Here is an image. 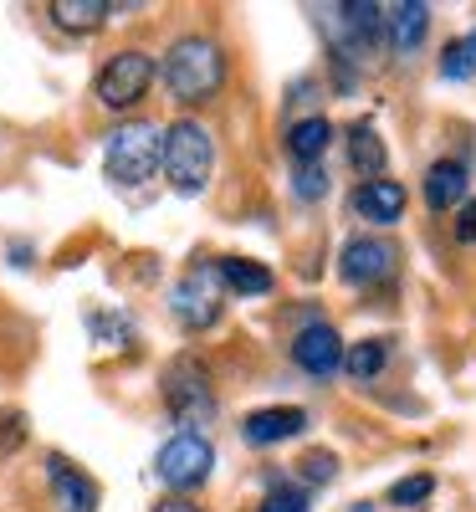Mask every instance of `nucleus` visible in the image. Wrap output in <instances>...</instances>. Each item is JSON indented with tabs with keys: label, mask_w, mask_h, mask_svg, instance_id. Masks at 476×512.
I'll return each mask as SVG.
<instances>
[{
	"label": "nucleus",
	"mask_w": 476,
	"mask_h": 512,
	"mask_svg": "<svg viewBox=\"0 0 476 512\" xmlns=\"http://www.w3.org/2000/svg\"><path fill=\"white\" fill-rule=\"evenodd\" d=\"M226 82V52L210 36H180L164 57V88L175 103H210Z\"/></svg>",
	"instance_id": "1"
},
{
	"label": "nucleus",
	"mask_w": 476,
	"mask_h": 512,
	"mask_svg": "<svg viewBox=\"0 0 476 512\" xmlns=\"http://www.w3.org/2000/svg\"><path fill=\"white\" fill-rule=\"evenodd\" d=\"M159 164H164L169 190H175V195H200L210 185V169H215V139H210V128L195 123V118L169 123L164 128Z\"/></svg>",
	"instance_id": "2"
},
{
	"label": "nucleus",
	"mask_w": 476,
	"mask_h": 512,
	"mask_svg": "<svg viewBox=\"0 0 476 512\" xmlns=\"http://www.w3.org/2000/svg\"><path fill=\"white\" fill-rule=\"evenodd\" d=\"M159 149H164V134L154 123L134 118V123H118L113 134L103 139V169L113 185H144L154 169H159Z\"/></svg>",
	"instance_id": "3"
},
{
	"label": "nucleus",
	"mask_w": 476,
	"mask_h": 512,
	"mask_svg": "<svg viewBox=\"0 0 476 512\" xmlns=\"http://www.w3.org/2000/svg\"><path fill=\"white\" fill-rule=\"evenodd\" d=\"M221 308H226V282H221V267L215 262H195L175 282V292H169V313H175L190 333L210 328L215 318H221Z\"/></svg>",
	"instance_id": "4"
},
{
	"label": "nucleus",
	"mask_w": 476,
	"mask_h": 512,
	"mask_svg": "<svg viewBox=\"0 0 476 512\" xmlns=\"http://www.w3.org/2000/svg\"><path fill=\"white\" fill-rule=\"evenodd\" d=\"M164 400L180 425H190V436H200V425L215 420V390L200 359H175L164 369Z\"/></svg>",
	"instance_id": "5"
},
{
	"label": "nucleus",
	"mask_w": 476,
	"mask_h": 512,
	"mask_svg": "<svg viewBox=\"0 0 476 512\" xmlns=\"http://www.w3.org/2000/svg\"><path fill=\"white\" fill-rule=\"evenodd\" d=\"M149 82H154V57H149V52H113V57L103 62L98 82H93V93H98L103 108L128 113L134 103H144Z\"/></svg>",
	"instance_id": "6"
},
{
	"label": "nucleus",
	"mask_w": 476,
	"mask_h": 512,
	"mask_svg": "<svg viewBox=\"0 0 476 512\" xmlns=\"http://www.w3.org/2000/svg\"><path fill=\"white\" fill-rule=\"evenodd\" d=\"M159 482L164 487H175V492H190V487H200L205 477H210V466H215V451H210V441L205 436H190V431H180L175 441H164L159 446Z\"/></svg>",
	"instance_id": "7"
},
{
	"label": "nucleus",
	"mask_w": 476,
	"mask_h": 512,
	"mask_svg": "<svg viewBox=\"0 0 476 512\" xmlns=\"http://www.w3.org/2000/svg\"><path fill=\"white\" fill-rule=\"evenodd\" d=\"M292 359H297L302 374H313V379L338 374V369H343V338H338V328L323 323V318H313L308 328H297V338H292Z\"/></svg>",
	"instance_id": "8"
},
{
	"label": "nucleus",
	"mask_w": 476,
	"mask_h": 512,
	"mask_svg": "<svg viewBox=\"0 0 476 512\" xmlns=\"http://www.w3.org/2000/svg\"><path fill=\"white\" fill-rule=\"evenodd\" d=\"M389 272H395V246L379 241V236H354L349 246L338 251V277L354 282V287L384 282Z\"/></svg>",
	"instance_id": "9"
},
{
	"label": "nucleus",
	"mask_w": 476,
	"mask_h": 512,
	"mask_svg": "<svg viewBox=\"0 0 476 512\" xmlns=\"http://www.w3.org/2000/svg\"><path fill=\"white\" fill-rule=\"evenodd\" d=\"M333 31L343 41V52H374L384 36V6H369V0H349V6H333Z\"/></svg>",
	"instance_id": "10"
},
{
	"label": "nucleus",
	"mask_w": 476,
	"mask_h": 512,
	"mask_svg": "<svg viewBox=\"0 0 476 512\" xmlns=\"http://www.w3.org/2000/svg\"><path fill=\"white\" fill-rule=\"evenodd\" d=\"M302 425H308V410H297V405H267V410H251L241 420V436H246V446H277V441L302 436Z\"/></svg>",
	"instance_id": "11"
},
{
	"label": "nucleus",
	"mask_w": 476,
	"mask_h": 512,
	"mask_svg": "<svg viewBox=\"0 0 476 512\" xmlns=\"http://www.w3.org/2000/svg\"><path fill=\"white\" fill-rule=\"evenodd\" d=\"M405 185L400 180H364L359 190H354V210L369 221V226H395L400 216H405Z\"/></svg>",
	"instance_id": "12"
},
{
	"label": "nucleus",
	"mask_w": 476,
	"mask_h": 512,
	"mask_svg": "<svg viewBox=\"0 0 476 512\" xmlns=\"http://www.w3.org/2000/svg\"><path fill=\"white\" fill-rule=\"evenodd\" d=\"M430 31V6L425 0H400V6H384V36L400 57H410Z\"/></svg>",
	"instance_id": "13"
},
{
	"label": "nucleus",
	"mask_w": 476,
	"mask_h": 512,
	"mask_svg": "<svg viewBox=\"0 0 476 512\" xmlns=\"http://www.w3.org/2000/svg\"><path fill=\"white\" fill-rule=\"evenodd\" d=\"M471 180H466V164L461 159H436L425 169V205L430 210H456L466 200Z\"/></svg>",
	"instance_id": "14"
},
{
	"label": "nucleus",
	"mask_w": 476,
	"mask_h": 512,
	"mask_svg": "<svg viewBox=\"0 0 476 512\" xmlns=\"http://www.w3.org/2000/svg\"><path fill=\"white\" fill-rule=\"evenodd\" d=\"M47 477H52V492H57V507H62V512H93V507H98V487L82 477L72 461L52 456V461H47Z\"/></svg>",
	"instance_id": "15"
},
{
	"label": "nucleus",
	"mask_w": 476,
	"mask_h": 512,
	"mask_svg": "<svg viewBox=\"0 0 476 512\" xmlns=\"http://www.w3.org/2000/svg\"><path fill=\"white\" fill-rule=\"evenodd\" d=\"M328 144H333V123L318 118V113H313V118H297V123L287 128V154L297 159V169H302V164H318Z\"/></svg>",
	"instance_id": "16"
},
{
	"label": "nucleus",
	"mask_w": 476,
	"mask_h": 512,
	"mask_svg": "<svg viewBox=\"0 0 476 512\" xmlns=\"http://www.w3.org/2000/svg\"><path fill=\"white\" fill-rule=\"evenodd\" d=\"M349 164L359 169L364 180H384L389 154H384V144H379V134H374V123H354V128H349Z\"/></svg>",
	"instance_id": "17"
},
{
	"label": "nucleus",
	"mask_w": 476,
	"mask_h": 512,
	"mask_svg": "<svg viewBox=\"0 0 476 512\" xmlns=\"http://www.w3.org/2000/svg\"><path fill=\"white\" fill-rule=\"evenodd\" d=\"M221 282H226V292H241V297H262V292H272V272L262 267V262H246V256H221Z\"/></svg>",
	"instance_id": "18"
},
{
	"label": "nucleus",
	"mask_w": 476,
	"mask_h": 512,
	"mask_svg": "<svg viewBox=\"0 0 476 512\" xmlns=\"http://www.w3.org/2000/svg\"><path fill=\"white\" fill-rule=\"evenodd\" d=\"M108 16H113L108 0H52V21H57L62 31H72V36L98 31Z\"/></svg>",
	"instance_id": "19"
},
{
	"label": "nucleus",
	"mask_w": 476,
	"mask_h": 512,
	"mask_svg": "<svg viewBox=\"0 0 476 512\" xmlns=\"http://www.w3.org/2000/svg\"><path fill=\"white\" fill-rule=\"evenodd\" d=\"M384 364H389V344L384 338H364V344H349V354H343V369H349L354 379H379L384 374Z\"/></svg>",
	"instance_id": "20"
},
{
	"label": "nucleus",
	"mask_w": 476,
	"mask_h": 512,
	"mask_svg": "<svg viewBox=\"0 0 476 512\" xmlns=\"http://www.w3.org/2000/svg\"><path fill=\"white\" fill-rule=\"evenodd\" d=\"M441 77H451V82L476 77V31H471V36H456L451 47H446V57H441Z\"/></svg>",
	"instance_id": "21"
},
{
	"label": "nucleus",
	"mask_w": 476,
	"mask_h": 512,
	"mask_svg": "<svg viewBox=\"0 0 476 512\" xmlns=\"http://www.w3.org/2000/svg\"><path fill=\"white\" fill-rule=\"evenodd\" d=\"M430 492H436V477H430V472H415V477H405V482L389 487V507H420Z\"/></svg>",
	"instance_id": "22"
},
{
	"label": "nucleus",
	"mask_w": 476,
	"mask_h": 512,
	"mask_svg": "<svg viewBox=\"0 0 476 512\" xmlns=\"http://www.w3.org/2000/svg\"><path fill=\"white\" fill-rule=\"evenodd\" d=\"M262 512H308V487H292V482H277L262 502Z\"/></svg>",
	"instance_id": "23"
},
{
	"label": "nucleus",
	"mask_w": 476,
	"mask_h": 512,
	"mask_svg": "<svg viewBox=\"0 0 476 512\" xmlns=\"http://www.w3.org/2000/svg\"><path fill=\"white\" fill-rule=\"evenodd\" d=\"M297 466H302V482H308V487H323V482H333V472H338V456H333V451H308Z\"/></svg>",
	"instance_id": "24"
},
{
	"label": "nucleus",
	"mask_w": 476,
	"mask_h": 512,
	"mask_svg": "<svg viewBox=\"0 0 476 512\" xmlns=\"http://www.w3.org/2000/svg\"><path fill=\"white\" fill-rule=\"evenodd\" d=\"M292 195H297V200H323V195H328V175H323L318 164H302L297 180H292Z\"/></svg>",
	"instance_id": "25"
},
{
	"label": "nucleus",
	"mask_w": 476,
	"mask_h": 512,
	"mask_svg": "<svg viewBox=\"0 0 476 512\" xmlns=\"http://www.w3.org/2000/svg\"><path fill=\"white\" fill-rule=\"evenodd\" d=\"M93 333L98 338H113V349H118V344L134 338V323H128V318H93Z\"/></svg>",
	"instance_id": "26"
},
{
	"label": "nucleus",
	"mask_w": 476,
	"mask_h": 512,
	"mask_svg": "<svg viewBox=\"0 0 476 512\" xmlns=\"http://www.w3.org/2000/svg\"><path fill=\"white\" fill-rule=\"evenodd\" d=\"M26 441V420L21 415H0V451H16Z\"/></svg>",
	"instance_id": "27"
},
{
	"label": "nucleus",
	"mask_w": 476,
	"mask_h": 512,
	"mask_svg": "<svg viewBox=\"0 0 476 512\" xmlns=\"http://www.w3.org/2000/svg\"><path fill=\"white\" fill-rule=\"evenodd\" d=\"M456 241H476V200L461 205V221H456Z\"/></svg>",
	"instance_id": "28"
},
{
	"label": "nucleus",
	"mask_w": 476,
	"mask_h": 512,
	"mask_svg": "<svg viewBox=\"0 0 476 512\" xmlns=\"http://www.w3.org/2000/svg\"><path fill=\"white\" fill-rule=\"evenodd\" d=\"M154 512H200L195 502H185V497H169V502H159Z\"/></svg>",
	"instance_id": "29"
}]
</instances>
